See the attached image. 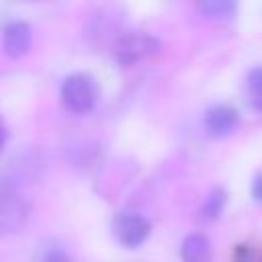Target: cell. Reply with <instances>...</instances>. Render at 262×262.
<instances>
[{"mask_svg":"<svg viewBox=\"0 0 262 262\" xmlns=\"http://www.w3.org/2000/svg\"><path fill=\"white\" fill-rule=\"evenodd\" d=\"M59 98L66 111L74 115H86L96 102V82L86 72H74L63 78L59 88Z\"/></svg>","mask_w":262,"mask_h":262,"instance_id":"1","label":"cell"},{"mask_svg":"<svg viewBox=\"0 0 262 262\" xmlns=\"http://www.w3.org/2000/svg\"><path fill=\"white\" fill-rule=\"evenodd\" d=\"M162 41L145 31H127L115 43V59L121 66H135L156 53H160Z\"/></svg>","mask_w":262,"mask_h":262,"instance_id":"2","label":"cell"},{"mask_svg":"<svg viewBox=\"0 0 262 262\" xmlns=\"http://www.w3.org/2000/svg\"><path fill=\"white\" fill-rule=\"evenodd\" d=\"M113 237L123 246V248H129V250H135L139 246H143L151 233V223L147 217L139 215V213H119L115 219H113Z\"/></svg>","mask_w":262,"mask_h":262,"instance_id":"3","label":"cell"},{"mask_svg":"<svg viewBox=\"0 0 262 262\" xmlns=\"http://www.w3.org/2000/svg\"><path fill=\"white\" fill-rule=\"evenodd\" d=\"M31 215V205L16 190L0 188V237L20 231Z\"/></svg>","mask_w":262,"mask_h":262,"instance_id":"4","label":"cell"},{"mask_svg":"<svg viewBox=\"0 0 262 262\" xmlns=\"http://www.w3.org/2000/svg\"><path fill=\"white\" fill-rule=\"evenodd\" d=\"M31 27L25 20H10L2 29V51L10 59L23 57L31 49Z\"/></svg>","mask_w":262,"mask_h":262,"instance_id":"5","label":"cell"},{"mask_svg":"<svg viewBox=\"0 0 262 262\" xmlns=\"http://www.w3.org/2000/svg\"><path fill=\"white\" fill-rule=\"evenodd\" d=\"M205 131L211 137H225L235 131L239 125V113L229 104H213L207 108L203 117Z\"/></svg>","mask_w":262,"mask_h":262,"instance_id":"6","label":"cell"},{"mask_svg":"<svg viewBox=\"0 0 262 262\" xmlns=\"http://www.w3.org/2000/svg\"><path fill=\"white\" fill-rule=\"evenodd\" d=\"M39 168V160L33 156V154H20L16 156L14 160H10L6 164V168L0 172V182L2 186L0 188H8V190H14L12 186L14 184H23V182H29L35 178V170Z\"/></svg>","mask_w":262,"mask_h":262,"instance_id":"7","label":"cell"},{"mask_svg":"<svg viewBox=\"0 0 262 262\" xmlns=\"http://www.w3.org/2000/svg\"><path fill=\"white\" fill-rule=\"evenodd\" d=\"M211 242L203 233H188L180 246L182 262H209L211 260Z\"/></svg>","mask_w":262,"mask_h":262,"instance_id":"8","label":"cell"},{"mask_svg":"<svg viewBox=\"0 0 262 262\" xmlns=\"http://www.w3.org/2000/svg\"><path fill=\"white\" fill-rule=\"evenodd\" d=\"M235 10H237V4L233 0H203V2H199V12L205 18L227 20V18H233Z\"/></svg>","mask_w":262,"mask_h":262,"instance_id":"9","label":"cell"},{"mask_svg":"<svg viewBox=\"0 0 262 262\" xmlns=\"http://www.w3.org/2000/svg\"><path fill=\"white\" fill-rule=\"evenodd\" d=\"M225 203H227V192H225V188H221V186L213 188V190L207 194L205 203L201 205V217L207 219V221L219 219L221 213H223V209H225Z\"/></svg>","mask_w":262,"mask_h":262,"instance_id":"10","label":"cell"},{"mask_svg":"<svg viewBox=\"0 0 262 262\" xmlns=\"http://www.w3.org/2000/svg\"><path fill=\"white\" fill-rule=\"evenodd\" d=\"M248 90H250V104L256 111H262V66H256L248 72Z\"/></svg>","mask_w":262,"mask_h":262,"instance_id":"11","label":"cell"},{"mask_svg":"<svg viewBox=\"0 0 262 262\" xmlns=\"http://www.w3.org/2000/svg\"><path fill=\"white\" fill-rule=\"evenodd\" d=\"M235 262H262V252L248 246H239L235 252Z\"/></svg>","mask_w":262,"mask_h":262,"instance_id":"12","label":"cell"},{"mask_svg":"<svg viewBox=\"0 0 262 262\" xmlns=\"http://www.w3.org/2000/svg\"><path fill=\"white\" fill-rule=\"evenodd\" d=\"M41 262H74V258H72L63 248H49V250L43 254Z\"/></svg>","mask_w":262,"mask_h":262,"instance_id":"13","label":"cell"},{"mask_svg":"<svg viewBox=\"0 0 262 262\" xmlns=\"http://www.w3.org/2000/svg\"><path fill=\"white\" fill-rule=\"evenodd\" d=\"M252 199L262 203V172L256 174L254 180H252Z\"/></svg>","mask_w":262,"mask_h":262,"instance_id":"14","label":"cell"},{"mask_svg":"<svg viewBox=\"0 0 262 262\" xmlns=\"http://www.w3.org/2000/svg\"><path fill=\"white\" fill-rule=\"evenodd\" d=\"M4 145H6V131L0 127V151L4 149Z\"/></svg>","mask_w":262,"mask_h":262,"instance_id":"15","label":"cell"}]
</instances>
